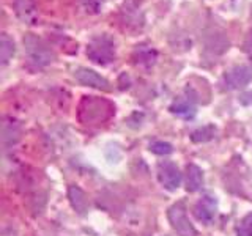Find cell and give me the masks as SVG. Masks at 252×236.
Returning <instances> with one entry per match:
<instances>
[{"label":"cell","mask_w":252,"mask_h":236,"mask_svg":"<svg viewBox=\"0 0 252 236\" xmlns=\"http://www.w3.org/2000/svg\"><path fill=\"white\" fill-rule=\"evenodd\" d=\"M236 236H252V212L244 216L236 225Z\"/></svg>","instance_id":"19"},{"label":"cell","mask_w":252,"mask_h":236,"mask_svg":"<svg viewBox=\"0 0 252 236\" xmlns=\"http://www.w3.org/2000/svg\"><path fill=\"white\" fill-rule=\"evenodd\" d=\"M169 220L178 236H195V228L188 219L183 203H177L169 209Z\"/></svg>","instance_id":"5"},{"label":"cell","mask_w":252,"mask_h":236,"mask_svg":"<svg viewBox=\"0 0 252 236\" xmlns=\"http://www.w3.org/2000/svg\"><path fill=\"white\" fill-rule=\"evenodd\" d=\"M87 57L93 63L101 66H106L109 63L115 61L117 59V47L114 38H110L107 33H101L93 36L89 44H87Z\"/></svg>","instance_id":"2"},{"label":"cell","mask_w":252,"mask_h":236,"mask_svg":"<svg viewBox=\"0 0 252 236\" xmlns=\"http://www.w3.org/2000/svg\"><path fill=\"white\" fill-rule=\"evenodd\" d=\"M68 197H69V202L71 205H73V208L79 212V214H85L87 211H89V197H87V194L82 191L81 187L77 186H69L68 189Z\"/></svg>","instance_id":"14"},{"label":"cell","mask_w":252,"mask_h":236,"mask_svg":"<svg viewBox=\"0 0 252 236\" xmlns=\"http://www.w3.org/2000/svg\"><path fill=\"white\" fill-rule=\"evenodd\" d=\"M13 8L16 16L24 24H36L38 21V10L33 0H14Z\"/></svg>","instance_id":"11"},{"label":"cell","mask_w":252,"mask_h":236,"mask_svg":"<svg viewBox=\"0 0 252 236\" xmlns=\"http://www.w3.org/2000/svg\"><path fill=\"white\" fill-rule=\"evenodd\" d=\"M170 112L172 114H177L180 117H194L195 114V107H194V102L192 99H189V98H178L172 102V106H170Z\"/></svg>","instance_id":"16"},{"label":"cell","mask_w":252,"mask_h":236,"mask_svg":"<svg viewBox=\"0 0 252 236\" xmlns=\"http://www.w3.org/2000/svg\"><path fill=\"white\" fill-rule=\"evenodd\" d=\"M120 18H122L123 27L126 30H131V31L142 30V27H144V24H145V18H144V11H142V6H140V0H125L122 11H120Z\"/></svg>","instance_id":"4"},{"label":"cell","mask_w":252,"mask_h":236,"mask_svg":"<svg viewBox=\"0 0 252 236\" xmlns=\"http://www.w3.org/2000/svg\"><path fill=\"white\" fill-rule=\"evenodd\" d=\"M252 81V69L246 65H238L228 69L224 76V85L228 90H238Z\"/></svg>","instance_id":"7"},{"label":"cell","mask_w":252,"mask_h":236,"mask_svg":"<svg viewBox=\"0 0 252 236\" xmlns=\"http://www.w3.org/2000/svg\"><path fill=\"white\" fill-rule=\"evenodd\" d=\"M158 178L167 191H177L183 181L180 169L173 162H161L158 165Z\"/></svg>","instance_id":"6"},{"label":"cell","mask_w":252,"mask_h":236,"mask_svg":"<svg viewBox=\"0 0 252 236\" xmlns=\"http://www.w3.org/2000/svg\"><path fill=\"white\" fill-rule=\"evenodd\" d=\"M22 128L13 118H3L2 123V144L3 147H11L21 139Z\"/></svg>","instance_id":"13"},{"label":"cell","mask_w":252,"mask_h":236,"mask_svg":"<svg viewBox=\"0 0 252 236\" xmlns=\"http://www.w3.org/2000/svg\"><path fill=\"white\" fill-rule=\"evenodd\" d=\"M203 184V172L195 164H189L186 167V189L189 192L199 191Z\"/></svg>","instance_id":"15"},{"label":"cell","mask_w":252,"mask_h":236,"mask_svg":"<svg viewBox=\"0 0 252 236\" xmlns=\"http://www.w3.org/2000/svg\"><path fill=\"white\" fill-rule=\"evenodd\" d=\"M216 209H218V205L216 200L213 197H203L199 202L195 203L194 206V216L195 219L199 220L202 224H211L213 220L216 217Z\"/></svg>","instance_id":"10"},{"label":"cell","mask_w":252,"mask_h":236,"mask_svg":"<svg viewBox=\"0 0 252 236\" xmlns=\"http://www.w3.org/2000/svg\"><path fill=\"white\" fill-rule=\"evenodd\" d=\"M150 151H153L155 154H170L173 151V147L170 144H167V142H153L152 145H150Z\"/></svg>","instance_id":"20"},{"label":"cell","mask_w":252,"mask_h":236,"mask_svg":"<svg viewBox=\"0 0 252 236\" xmlns=\"http://www.w3.org/2000/svg\"><path fill=\"white\" fill-rule=\"evenodd\" d=\"M14 51L16 49H14L13 39L8 36L6 33L0 35V63H2V66L8 65V61L13 59Z\"/></svg>","instance_id":"17"},{"label":"cell","mask_w":252,"mask_h":236,"mask_svg":"<svg viewBox=\"0 0 252 236\" xmlns=\"http://www.w3.org/2000/svg\"><path fill=\"white\" fill-rule=\"evenodd\" d=\"M115 114V107L110 101L96 96H84L77 107L79 121L85 126H98L106 123Z\"/></svg>","instance_id":"1"},{"label":"cell","mask_w":252,"mask_h":236,"mask_svg":"<svg viewBox=\"0 0 252 236\" xmlns=\"http://www.w3.org/2000/svg\"><path fill=\"white\" fill-rule=\"evenodd\" d=\"M77 3H79V6H81L85 13H89V14H98L102 10L104 0H77Z\"/></svg>","instance_id":"18"},{"label":"cell","mask_w":252,"mask_h":236,"mask_svg":"<svg viewBox=\"0 0 252 236\" xmlns=\"http://www.w3.org/2000/svg\"><path fill=\"white\" fill-rule=\"evenodd\" d=\"M213 136H215V128H211V126H208V128H203V129H197L192 132V140L194 142H207L210 139H213Z\"/></svg>","instance_id":"21"},{"label":"cell","mask_w":252,"mask_h":236,"mask_svg":"<svg viewBox=\"0 0 252 236\" xmlns=\"http://www.w3.org/2000/svg\"><path fill=\"white\" fill-rule=\"evenodd\" d=\"M24 49H26L27 59L33 66L44 68L55 60V52L43 38L33 33H27L24 36Z\"/></svg>","instance_id":"3"},{"label":"cell","mask_w":252,"mask_h":236,"mask_svg":"<svg viewBox=\"0 0 252 236\" xmlns=\"http://www.w3.org/2000/svg\"><path fill=\"white\" fill-rule=\"evenodd\" d=\"M74 77L79 84H82L85 87H92V88H98L102 91L110 90V84L107 79L99 76L96 71L89 69V68H79L74 71Z\"/></svg>","instance_id":"8"},{"label":"cell","mask_w":252,"mask_h":236,"mask_svg":"<svg viewBox=\"0 0 252 236\" xmlns=\"http://www.w3.org/2000/svg\"><path fill=\"white\" fill-rule=\"evenodd\" d=\"M243 49L244 52H246L249 57L252 59V30L248 33L246 39H244V43H243Z\"/></svg>","instance_id":"22"},{"label":"cell","mask_w":252,"mask_h":236,"mask_svg":"<svg viewBox=\"0 0 252 236\" xmlns=\"http://www.w3.org/2000/svg\"><path fill=\"white\" fill-rule=\"evenodd\" d=\"M251 18H252V6H251Z\"/></svg>","instance_id":"23"},{"label":"cell","mask_w":252,"mask_h":236,"mask_svg":"<svg viewBox=\"0 0 252 236\" xmlns=\"http://www.w3.org/2000/svg\"><path fill=\"white\" fill-rule=\"evenodd\" d=\"M158 59V52L153 46L150 44H139L136 46L132 54V60L137 66H144V68H152Z\"/></svg>","instance_id":"12"},{"label":"cell","mask_w":252,"mask_h":236,"mask_svg":"<svg viewBox=\"0 0 252 236\" xmlns=\"http://www.w3.org/2000/svg\"><path fill=\"white\" fill-rule=\"evenodd\" d=\"M203 44H205V49L211 54H224L225 51H228L230 41H228L225 31L219 29H211L205 33Z\"/></svg>","instance_id":"9"}]
</instances>
